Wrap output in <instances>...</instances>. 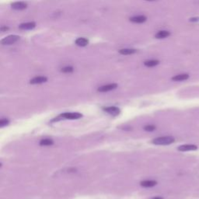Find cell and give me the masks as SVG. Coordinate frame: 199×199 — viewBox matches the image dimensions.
Here are the masks:
<instances>
[{"instance_id": "ffe728a7", "label": "cell", "mask_w": 199, "mask_h": 199, "mask_svg": "<svg viewBox=\"0 0 199 199\" xmlns=\"http://www.w3.org/2000/svg\"><path fill=\"white\" fill-rule=\"evenodd\" d=\"M9 123H10V121L8 119H2L0 121V126H1V128H3L4 126L9 125Z\"/></svg>"}, {"instance_id": "5b68a950", "label": "cell", "mask_w": 199, "mask_h": 199, "mask_svg": "<svg viewBox=\"0 0 199 199\" xmlns=\"http://www.w3.org/2000/svg\"><path fill=\"white\" fill-rule=\"evenodd\" d=\"M178 150L180 152H187V151H194L198 149V147L195 145H182L178 147Z\"/></svg>"}, {"instance_id": "d6986e66", "label": "cell", "mask_w": 199, "mask_h": 199, "mask_svg": "<svg viewBox=\"0 0 199 199\" xmlns=\"http://www.w3.org/2000/svg\"><path fill=\"white\" fill-rule=\"evenodd\" d=\"M144 129L146 132H152L156 129V126L153 125H147L144 127Z\"/></svg>"}, {"instance_id": "603a6c76", "label": "cell", "mask_w": 199, "mask_h": 199, "mask_svg": "<svg viewBox=\"0 0 199 199\" xmlns=\"http://www.w3.org/2000/svg\"><path fill=\"white\" fill-rule=\"evenodd\" d=\"M152 199H164L163 198H161V197H155V198H153Z\"/></svg>"}, {"instance_id": "7a4b0ae2", "label": "cell", "mask_w": 199, "mask_h": 199, "mask_svg": "<svg viewBox=\"0 0 199 199\" xmlns=\"http://www.w3.org/2000/svg\"><path fill=\"white\" fill-rule=\"evenodd\" d=\"M19 40V37L17 35H10L6 37L1 40V44L3 45H10L14 44Z\"/></svg>"}, {"instance_id": "7c38bea8", "label": "cell", "mask_w": 199, "mask_h": 199, "mask_svg": "<svg viewBox=\"0 0 199 199\" xmlns=\"http://www.w3.org/2000/svg\"><path fill=\"white\" fill-rule=\"evenodd\" d=\"M157 182L155 181V180H143L142 182L140 183L141 186L144 187H154L155 185H157Z\"/></svg>"}, {"instance_id": "6da1fadb", "label": "cell", "mask_w": 199, "mask_h": 199, "mask_svg": "<svg viewBox=\"0 0 199 199\" xmlns=\"http://www.w3.org/2000/svg\"><path fill=\"white\" fill-rule=\"evenodd\" d=\"M175 142V138L172 136H162V137L156 138L152 140V142L154 145H170Z\"/></svg>"}, {"instance_id": "277c9868", "label": "cell", "mask_w": 199, "mask_h": 199, "mask_svg": "<svg viewBox=\"0 0 199 199\" xmlns=\"http://www.w3.org/2000/svg\"><path fill=\"white\" fill-rule=\"evenodd\" d=\"M118 87V84L116 83H111V84H107V85H104L100 86V87L98 88V91L99 92H108V91H111V90H115L116 88Z\"/></svg>"}, {"instance_id": "ba28073f", "label": "cell", "mask_w": 199, "mask_h": 199, "mask_svg": "<svg viewBox=\"0 0 199 199\" xmlns=\"http://www.w3.org/2000/svg\"><path fill=\"white\" fill-rule=\"evenodd\" d=\"M47 81V78L45 76H38L35 78L32 79L30 81V83L31 84H40V83H44Z\"/></svg>"}, {"instance_id": "9c48e42d", "label": "cell", "mask_w": 199, "mask_h": 199, "mask_svg": "<svg viewBox=\"0 0 199 199\" xmlns=\"http://www.w3.org/2000/svg\"><path fill=\"white\" fill-rule=\"evenodd\" d=\"M147 18L145 16H135L130 18V21L135 23V24H142L146 21Z\"/></svg>"}, {"instance_id": "e0dca14e", "label": "cell", "mask_w": 199, "mask_h": 199, "mask_svg": "<svg viewBox=\"0 0 199 199\" xmlns=\"http://www.w3.org/2000/svg\"><path fill=\"white\" fill-rule=\"evenodd\" d=\"M54 142L50 138H44V139L40 140V145L42 146H48V145H53Z\"/></svg>"}, {"instance_id": "8992f818", "label": "cell", "mask_w": 199, "mask_h": 199, "mask_svg": "<svg viewBox=\"0 0 199 199\" xmlns=\"http://www.w3.org/2000/svg\"><path fill=\"white\" fill-rule=\"evenodd\" d=\"M104 110L105 112H107V114H111L113 116H116V115L120 114V109L116 107H105Z\"/></svg>"}, {"instance_id": "52a82bcc", "label": "cell", "mask_w": 199, "mask_h": 199, "mask_svg": "<svg viewBox=\"0 0 199 199\" xmlns=\"http://www.w3.org/2000/svg\"><path fill=\"white\" fill-rule=\"evenodd\" d=\"M12 8L16 10H25L27 6V4L24 2H17V3H13Z\"/></svg>"}, {"instance_id": "5bb4252c", "label": "cell", "mask_w": 199, "mask_h": 199, "mask_svg": "<svg viewBox=\"0 0 199 199\" xmlns=\"http://www.w3.org/2000/svg\"><path fill=\"white\" fill-rule=\"evenodd\" d=\"M137 51L134 48H124V49L119 50V53L121 54V55H132V54H135Z\"/></svg>"}, {"instance_id": "4fadbf2b", "label": "cell", "mask_w": 199, "mask_h": 199, "mask_svg": "<svg viewBox=\"0 0 199 199\" xmlns=\"http://www.w3.org/2000/svg\"><path fill=\"white\" fill-rule=\"evenodd\" d=\"M170 35V33L167 31H160L155 35V38L157 39H163V38H166Z\"/></svg>"}, {"instance_id": "ac0fdd59", "label": "cell", "mask_w": 199, "mask_h": 199, "mask_svg": "<svg viewBox=\"0 0 199 199\" xmlns=\"http://www.w3.org/2000/svg\"><path fill=\"white\" fill-rule=\"evenodd\" d=\"M61 71L62 72H65V73H70V72H73V67L72 66H65L64 68H62L61 69Z\"/></svg>"}, {"instance_id": "30bf717a", "label": "cell", "mask_w": 199, "mask_h": 199, "mask_svg": "<svg viewBox=\"0 0 199 199\" xmlns=\"http://www.w3.org/2000/svg\"><path fill=\"white\" fill-rule=\"evenodd\" d=\"M188 78H189V74L182 73V74H178V75H176L175 76L172 77V80L173 81H184V80H187Z\"/></svg>"}, {"instance_id": "44dd1931", "label": "cell", "mask_w": 199, "mask_h": 199, "mask_svg": "<svg viewBox=\"0 0 199 199\" xmlns=\"http://www.w3.org/2000/svg\"><path fill=\"white\" fill-rule=\"evenodd\" d=\"M190 20L191 21H197V20H199V18H191Z\"/></svg>"}, {"instance_id": "7402d4cb", "label": "cell", "mask_w": 199, "mask_h": 199, "mask_svg": "<svg viewBox=\"0 0 199 199\" xmlns=\"http://www.w3.org/2000/svg\"><path fill=\"white\" fill-rule=\"evenodd\" d=\"M8 29H9V28H8V27H6V26H5V27H3H3L1 28V31H5V30H8Z\"/></svg>"}, {"instance_id": "9a60e30c", "label": "cell", "mask_w": 199, "mask_h": 199, "mask_svg": "<svg viewBox=\"0 0 199 199\" xmlns=\"http://www.w3.org/2000/svg\"><path fill=\"white\" fill-rule=\"evenodd\" d=\"M76 45L80 46V47H85L89 44V40L86 38H79L76 40Z\"/></svg>"}, {"instance_id": "3957f363", "label": "cell", "mask_w": 199, "mask_h": 199, "mask_svg": "<svg viewBox=\"0 0 199 199\" xmlns=\"http://www.w3.org/2000/svg\"><path fill=\"white\" fill-rule=\"evenodd\" d=\"M83 117V115L79 113H77V112H73V113H64V114H61L58 118H57L58 119H59L60 118L64 119H70V120H74V119H79ZM57 119V120H58Z\"/></svg>"}, {"instance_id": "2e32d148", "label": "cell", "mask_w": 199, "mask_h": 199, "mask_svg": "<svg viewBox=\"0 0 199 199\" xmlns=\"http://www.w3.org/2000/svg\"><path fill=\"white\" fill-rule=\"evenodd\" d=\"M159 62L158 60H148L144 62V65L147 67H154L159 64Z\"/></svg>"}, {"instance_id": "8fae6325", "label": "cell", "mask_w": 199, "mask_h": 199, "mask_svg": "<svg viewBox=\"0 0 199 199\" xmlns=\"http://www.w3.org/2000/svg\"><path fill=\"white\" fill-rule=\"evenodd\" d=\"M36 24L34 22H28V23H24L19 25V28L22 30H32L35 27Z\"/></svg>"}]
</instances>
